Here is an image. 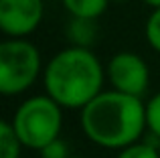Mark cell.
<instances>
[{
	"label": "cell",
	"instance_id": "14",
	"mask_svg": "<svg viewBox=\"0 0 160 158\" xmlns=\"http://www.w3.org/2000/svg\"><path fill=\"white\" fill-rule=\"evenodd\" d=\"M144 4H148V6H152V8H160V0H142Z\"/></svg>",
	"mask_w": 160,
	"mask_h": 158
},
{
	"label": "cell",
	"instance_id": "13",
	"mask_svg": "<svg viewBox=\"0 0 160 158\" xmlns=\"http://www.w3.org/2000/svg\"><path fill=\"white\" fill-rule=\"evenodd\" d=\"M41 158H69V146H67V142H63L61 136L59 138H55L53 142H49L47 146L41 148Z\"/></svg>",
	"mask_w": 160,
	"mask_h": 158
},
{
	"label": "cell",
	"instance_id": "12",
	"mask_svg": "<svg viewBox=\"0 0 160 158\" xmlns=\"http://www.w3.org/2000/svg\"><path fill=\"white\" fill-rule=\"evenodd\" d=\"M146 41L156 53H160V8H154L146 20Z\"/></svg>",
	"mask_w": 160,
	"mask_h": 158
},
{
	"label": "cell",
	"instance_id": "9",
	"mask_svg": "<svg viewBox=\"0 0 160 158\" xmlns=\"http://www.w3.org/2000/svg\"><path fill=\"white\" fill-rule=\"evenodd\" d=\"M22 146L12 122H0V158H20Z\"/></svg>",
	"mask_w": 160,
	"mask_h": 158
},
{
	"label": "cell",
	"instance_id": "15",
	"mask_svg": "<svg viewBox=\"0 0 160 158\" xmlns=\"http://www.w3.org/2000/svg\"><path fill=\"white\" fill-rule=\"evenodd\" d=\"M109 2H113V4H126V2H130V0H109Z\"/></svg>",
	"mask_w": 160,
	"mask_h": 158
},
{
	"label": "cell",
	"instance_id": "4",
	"mask_svg": "<svg viewBox=\"0 0 160 158\" xmlns=\"http://www.w3.org/2000/svg\"><path fill=\"white\" fill-rule=\"evenodd\" d=\"M41 75V53L27 39H8L0 45V93H24Z\"/></svg>",
	"mask_w": 160,
	"mask_h": 158
},
{
	"label": "cell",
	"instance_id": "7",
	"mask_svg": "<svg viewBox=\"0 0 160 158\" xmlns=\"http://www.w3.org/2000/svg\"><path fill=\"white\" fill-rule=\"evenodd\" d=\"M98 18H83V16H71L69 24H67V37H69L71 45L75 47H87L95 43L98 39Z\"/></svg>",
	"mask_w": 160,
	"mask_h": 158
},
{
	"label": "cell",
	"instance_id": "11",
	"mask_svg": "<svg viewBox=\"0 0 160 158\" xmlns=\"http://www.w3.org/2000/svg\"><path fill=\"white\" fill-rule=\"evenodd\" d=\"M146 124L150 134L160 138V93L152 95L146 103Z\"/></svg>",
	"mask_w": 160,
	"mask_h": 158
},
{
	"label": "cell",
	"instance_id": "8",
	"mask_svg": "<svg viewBox=\"0 0 160 158\" xmlns=\"http://www.w3.org/2000/svg\"><path fill=\"white\" fill-rule=\"evenodd\" d=\"M109 0H63V6L71 16L99 18L106 12Z\"/></svg>",
	"mask_w": 160,
	"mask_h": 158
},
{
	"label": "cell",
	"instance_id": "3",
	"mask_svg": "<svg viewBox=\"0 0 160 158\" xmlns=\"http://www.w3.org/2000/svg\"><path fill=\"white\" fill-rule=\"evenodd\" d=\"M12 126L24 146L41 150L43 146L61 136L63 107L51 95L28 97L16 107L12 116Z\"/></svg>",
	"mask_w": 160,
	"mask_h": 158
},
{
	"label": "cell",
	"instance_id": "16",
	"mask_svg": "<svg viewBox=\"0 0 160 158\" xmlns=\"http://www.w3.org/2000/svg\"><path fill=\"white\" fill-rule=\"evenodd\" d=\"M69 158H81V156H69Z\"/></svg>",
	"mask_w": 160,
	"mask_h": 158
},
{
	"label": "cell",
	"instance_id": "6",
	"mask_svg": "<svg viewBox=\"0 0 160 158\" xmlns=\"http://www.w3.org/2000/svg\"><path fill=\"white\" fill-rule=\"evenodd\" d=\"M43 20V0H0V28L6 37L24 39Z\"/></svg>",
	"mask_w": 160,
	"mask_h": 158
},
{
	"label": "cell",
	"instance_id": "1",
	"mask_svg": "<svg viewBox=\"0 0 160 158\" xmlns=\"http://www.w3.org/2000/svg\"><path fill=\"white\" fill-rule=\"evenodd\" d=\"M81 130L98 146L122 150L148 130L146 103L142 97L118 89L102 91L81 107Z\"/></svg>",
	"mask_w": 160,
	"mask_h": 158
},
{
	"label": "cell",
	"instance_id": "10",
	"mask_svg": "<svg viewBox=\"0 0 160 158\" xmlns=\"http://www.w3.org/2000/svg\"><path fill=\"white\" fill-rule=\"evenodd\" d=\"M116 158H160V154H158V146L150 144L148 140H138V142L122 148Z\"/></svg>",
	"mask_w": 160,
	"mask_h": 158
},
{
	"label": "cell",
	"instance_id": "2",
	"mask_svg": "<svg viewBox=\"0 0 160 158\" xmlns=\"http://www.w3.org/2000/svg\"><path fill=\"white\" fill-rule=\"evenodd\" d=\"M103 71L95 53L87 47L63 49L49 61L43 71L47 95L65 110H81L98 93H102Z\"/></svg>",
	"mask_w": 160,
	"mask_h": 158
},
{
	"label": "cell",
	"instance_id": "5",
	"mask_svg": "<svg viewBox=\"0 0 160 158\" xmlns=\"http://www.w3.org/2000/svg\"><path fill=\"white\" fill-rule=\"evenodd\" d=\"M106 77L109 79L113 89L136 95V97H142L146 93L150 83V71L146 61L130 51L116 53L109 59L106 67Z\"/></svg>",
	"mask_w": 160,
	"mask_h": 158
}]
</instances>
